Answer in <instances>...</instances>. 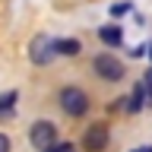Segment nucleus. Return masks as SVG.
I'll return each instance as SVG.
<instances>
[{
  "instance_id": "f257e3e1",
  "label": "nucleus",
  "mask_w": 152,
  "mask_h": 152,
  "mask_svg": "<svg viewBox=\"0 0 152 152\" xmlns=\"http://www.w3.org/2000/svg\"><path fill=\"white\" fill-rule=\"evenodd\" d=\"M60 108L70 117H79V114L89 111V95L83 89H76V86H66V89H60Z\"/></svg>"
},
{
  "instance_id": "f03ea898",
  "label": "nucleus",
  "mask_w": 152,
  "mask_h": 152,
  "mask_svg": "<svg viewBox=\"0 0 152 152\" xmlns=\"http://www.w3.org/2000/svg\"><path fill=\"white\" fill-rule=\"evenodd\" d=\"M28 140H32V146H35V149H51V146H54L57 142V127L51 121H35L32 124V130H28Z\"/></svg>"
},
{
  "instance_id": "7ed1b4c3",
  "label": "nucleus",
  "mask_w": 152,
  "mask_h": 152,
  "mask_svg": "<svg viewBox=\"0 0 152 152\" xmlns=\"http://www.w3.org/2000/svg\"><path fill=\"white\" fill-rule=\"evenodd\" d=\"M92 66H95V73L102 76V79H108V83H117V79H124V64H121L114 54H98Z\"/></svg>"
},
{
  "instance_id": "20e7f679",
  "label": "nucleus",
  "mask_w": 152,
  "mask_h": 152,
  "mask_svg": "<svg viewBox=\"0 0 152 152\" xmlns=\"http://www.w3.org/2000/svg\"><path fill=\"white\" fill-rule=\"evenodd\" d=\"M104 146H108V127H104V124L86 127V133H83V149L86 152H104Z\"/></svg>"
},
{
  "instance_id": "39448f33",
  "label": "nucleus",
  "mask_w": 152,
  "mask_h": 152,
  "mask_svg": "<svg viewBox=\"0 0 152 152\" xmlns=\"http://www.w3.org/2000/svg\"><path fill=\"white\" fill-rule=\"evenodd\" d=\"M51 54H54V38L48 35H38L35 41H32V48H28V57H32V64L45 66L48 60H51Z\"/></svg>"
},
{
  "instance_id": "423d86ee",
  "label": "nucleus",
  "mask_w": 152,
  "mask_h": 152,
  "mask_svg": "<svg viewBox=\"0 0 152 152\" xmlns=\"http://www.w3.org/2000/svg\"><path fill=\"white\" fill-rule=\"evenodd\" d=\"M54 51H57V54H64V57H73V54H79L83 48H79L76 38H57V41H54Z\"/></svg>"
},
{
  "instance_id": "0eeeda50",
  "label": "nucleus",
  "mask_w": 152,
  "mask_h": 152,
  "mask_svg": "<svg viewBox=\"0 0 152 152\" xmlns=\"http://www.w3.org/2000/svg\"><path fill=\"white\" fill-rule=\"evenodd\" d=\"M98 38H102L104 45H111V48H117L124 41V35H121V28H117V26H102V28H98Z\"/></svg>"
},
{
  "instance_id": "6e6552de",
  "label": "nucleus",
  "mask_w": 152,
  "mask_h": 152,
  "mask_svg": "<svg viewBox=\"0 0 152 152\" xmlns=\"http://www.w3.org/2000/svg\"><path fill=\"white\" fill-rule=\"evenodd\" d=\"M16 98H19V92H13V89L0 95V117H3V114H13V104H16Z\"/></svg>"
},
{
  "instance_id": "1a4fd4ad",
  "label": "nucleus",
  "mask_w": 152,
  "mask_h": 152,
  "mask_svg": "<svg viewBox=\"0 0 152 152\" xmlns=\"http://www.w3.org/2000/svg\"><path fill=\"white\" fill-rule=\"evenodd\" d=\"M142 89H146V104H152V70L142 76Z\"/></svg>"
},
{
  "instance_id": "9d476101",
  "label": "nucleus",
  "mask_w": 152,
  "mask_h": 152,
  "mask_svg": "<svg viewBox=\"0 0 152 152\" xmlns=\"http://www.w3.org/2000/svg\"><path fill=\"white\" fill-rule=\"evenodd\" d=\"M45 152H76V149L70 146V142H54V146H51V149H45Z\"/></svg>"
},
{
  "instance_id": "9b49d317",
  "label": "nucleus",
  "mask_w": 152,
  "mask_h": 152,
  "mask_svg": "<svg viewBox=\"0 0 152 152\" xmlns=\"http://www.w3.org/2000/svg\"><path fill=\"white\" fill-rule=\"evenodd\" d=\"M127 10H130V3H117V7H111V13H114V16H121V13H127Z\"/></svg>"
},
{
  "instance_id": "f8f14e48",
  "label": "nucleus",
  "mask_w": 152,
  "mask_h": 152,
  "mask_svg": "<svg viewBox=\"0 0 152 152\" xmlns=\"http://www.w3.org/2000/svg\"><path fill=\"white\" fill-rule=\"evenodd\" d=\"M0 152H10V136L7 133H0Z\"/></svg>"
},
{
  "instance_id": "ddd939ff",
  "label": "nucleus",
  "mask_w": 152,
  "mask_h": 152,
  "mask_svg": "<svg viewBox=\"0 0 152 152\" xmlns=\"http://www.w3.org/2000/svg\"><path fill=\"white\" fill-rule=\"evenodd\" d=\"M133 152H152V146H142V149H133Z\"/></svg>"
}]
</instances>
